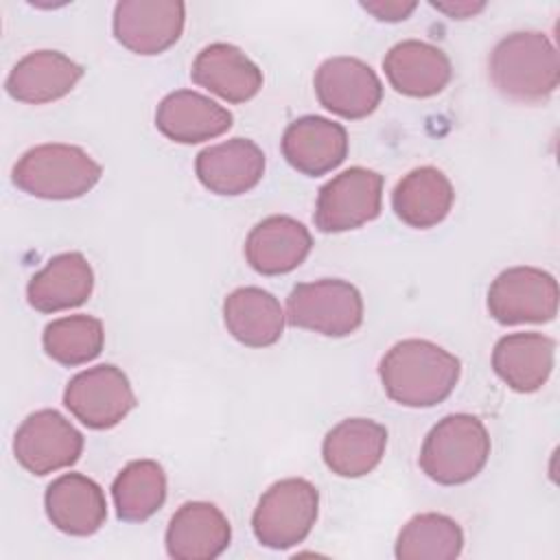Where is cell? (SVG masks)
Wrapping results in <instances>:
<instances>
[{
  "label": "cell",
  "mask_w": 560,
  "mask_h": 560,
  "mask_svg": "<svg viewBox=\"0 0 560 560\" xmlns=\"http://www.w3.org/2000/svg\"><path fill=\"white\" fill-rule=\"evenodd\" d=\"M459 372V359L427 339L394 343L378 365L385 394L405 407H433L446 400Z\"/></svg>",
  "instance_id": "cell-1"
},
{
  "label": "cell",
  "mask_w": 560,
  "mask_h": 560,
  "mask_svg": "<svg viewBox=\"0 0 560 560\" xmlns=\"http://www.w3.org/2000/svg\"><path fill=\"white\" fill-rule=\"evenodd\" d=\"M488 70L492 85L518 103L545 101L560 81L556 46L540 31H516L499 39Z\"/></svg>",
  "instance_id": "cell-2"
},
{
  "label": "cell",
  "mask_w": 560,
  "mask_h": 560,
  "mask_svg": "<svg viewBox=\"0 0 560 560\" xmlns=\"http://www.w3.org/2000/svg\"><path fill=\"white\" fill-rule=\"evenodd\" d=\"M490 457L486 424L470 413L444 416L424 438L422 472L442 486H459L481 472Z\"/></svg>",
  "instance_id": "cell-3"
},
{
  "label": "cell",
  "mask_w": 560,
  "mask_h": 560,
  "mask_svg": "<svg viewBox=\"0 0 560 560\" xmlns=\"http://www.w3.org/2000/svg\"><path fill=\"white\" fill-rule=\"evenodd\" d=\"M103 168L81 147L39 144L13 166V184L39 199H77L90 192Z\"/></svg>",
  "instance_id": "cell-4"
},
{
  "label": "cell",
  "mask_w": 560,
  "mask_h": 560,
  "mask_svg": "<svg viewBox=\"0 0 560 560\" xmlns=\"http://www.w3.org/2000/svg\"><path fill=\"white\" fill-rule=\"evenodd\" d=\"M317 508L319 492L311 481L302 477L280 479L269 486L254 510V536L269 549L295 547L311 534Z\"/></svg>",
  "instance_id": "cell-5"
},
{
  "label": "cell",
  "mask_w": 560,
  "mask_h": 560,
  "mask_svg": "<svg viewBox=\"0 0 560 560\" xmlns=\"http://www.w3.org/2000/svg\"><path fill=\"white\" fill-rule=\"evenodd\" d=\"M287 322L326 337H346L363 322L359 289L339 278L295 284L287 298Z\"/></svg>",
  "instance_id": "cell-6"
},
{
  "label": "cell",
  "mask_w": 560,
  "mask_h": 560,
  "mask_svg": "<svg viewBox=\"0 0 560 560\" xmlns=\"http://www.w3.org/2000/svg\"><path fill=\"white\" fill-rule=\"evenodd\" d=\"M383 175L350 166L319 188L313 221L319 232L335 234L361 228L381 214Z\"/></svg>",
  "instance_id": "cell-7"
},
{
  "label": "cell",
  "mask_w": 560,
  "mask_h": 560,
  "mask_svg": "<svg viewBox=\"0 0 560 560\" xmlns=\"http://www.w3.org/2000/svg\"><path fill=\"white\" fill-rule=\"evenodd\" d=\"M63 405L81 424L103 431L116 427L136 407V394L120 368L103 363L70 378Z\"/></svg>",
  "instance_id": "cell-8"
},
{
  "label": "cell",
  "mask_w": 560,
  "mask_h": 560,
  "mask_svg": "<svg viewBox=\"0 0 560 560\" xmlns=\"http://www.w3.org/2000/svg\"><path fill=\"white\" fill-rule=\"evenodd\" d=\"M488 311L505 326L551 322L558 313V282L538 267H510L492 280Z\"/></svg>",
  "instance_id": "cell-9"
},
{
  "label": "cell",
  "mask_w": 560,
  "mask_h": 560,
  "mask_svg": "<svg viewBox=\"0 0 560 560\" xmlns=\"http://www.w3.org/2000/svg\"><path fill=\"white\" fill-rule=\"evenodd\" d=\"M13 453L22 468L42 477L72 466L83 453V435L59 411L39 409L15 431Z\"/></svg>",
  "instance_id": "cell-10"
},
{
  "label": "cell",
  "mask_w": 560,
  "mask_h": 560,
  "mask_svg": "<svg viewBox=\"0 0 560 560\" xmlns=\"http://www.w3.org/2000/svg\"><path fill=\"white\" fill-rule=\"evenodd\" d=\"M313 85L319 105L346 120L370 116L383 98L381 79L357 57L326 59L317 68Z\"/></svg>",
  "instance_id": "cell-11"
},
{
  "label": "cell",
  "mask_w": 560,
  "mask_h": 560,
  "mask_svg": "<svg viewBox=\"0 0 560 560\" xmlns=\"http://www.w3.org/2000/svg\"><path fill=\"white\" fill-rule=\"evenodd\" d=\"M186 20L179 0H122L114 7V37L136 55H160L171 48Z\"/></svg>",
  "instance_id": "cell-12"
},
{
  "label": "cell",
  "mask_w": 560,
  "mask_h": 560,
  "mask_svg": "<svg viewBox=\"0 0 560 560\" xmlns=\"http://www.w3.org/2000/svg\"><path fill=\"white\" fill-rule=\"evenodd\" d=\"M282 155L302 175H326L346 160L348 131L324 116H302L284 129Z\"/></svg>",
  "instance_id": "cell-13"
},
{
  "label": "cell",
  "mask_w": 560,
  "mask_h": 560,
  "mask_svg": "<svg viewBox=\"0 0 560 560\" xmlns=\"http://www.w3.org/2000/svg\"><path fill=\"white\" fill-rule=\"evenodd\" d=\"M313 247V236L293 217L273 214L252 228L245 241L249 267L262 276L289 273L304 262Z\"/></svg>",
  "instance_id": "cell-14"
},
{
  "label": "cell",
  "mask_w": 560,
  "mask_h": 560,
  "mask_svg": "<svg viewBox=\"0 0 560 560\" xmlns=\"http://www.w3.org/2000/svg\"><path fill=\"white\" fill-rule=\"evenodd\" d=\"M232 538L230 521L208 501H188L166 527V551L175 560H212L219 558Z\"/></svg>",
  "instance_id": "cell-15"
},
{
  "label": "cell",
  "mask_w": 560,
  "mask_h": 560,
  "mask_svg": "<svg viewBox=\"0 0 560 560\" xmlns=\"http://www.w3.org/2000/svg\"><path fill=\"white\" fill-rule=\"evenodd\" d=\"M195 173L214 195H243L262 179L265 153L254 140L232 138L203 149L195 160Z\"/></svg>",
  "instance_id": "cell-16"
},
{
  "label": "cell",
  "mask_w": 560,
  "mask_h": 560,
  "mask_svg": "<svg viewBox=\"0 0 560 560\" xmlns=\"http://www.w3.org/2000/svg\"><path fill=\"white\" fill-rule=\"evenodd\" d=\"M383 70L396 92L413 98L440 94L453 77L446 52L420 39H405L392 46L383 59Z\"/></svg>",
  "instance_id": "cell-17"
},
{
  "label": "cell",
  "mask_w": 560,
  "mask_h": 560,
  "mask_svg": "<svg viewBox=\"0 0 560 560\" xmlns=\"http://www.w3.org/2000/svg\"><path fill=\"white\" fill-rule=\"evenodd\" d=\"M44 505L50 523L70 536H90L98 532L107 518L103 488L81 472L57 477L46 488Z\"/></svg>",
  "instance_id": "cell-18"
},
{
  "label": "cell",
  "mask_w": 560,
  "mask_h": 560,
  "mask_svg": "<svg viewBox=\"0 0 560 560\" xmlns=\"http://www.w3.org/2000/svg\"><path fill=\"white\" fill-rule=\"evenodd\" d=\"M83 68L59 50H33L24 55L7 77L11 98L28 105L52 103L72 92Z\"/></svg>",
  "instance_id": "cell-19"
},
{
  "label": "cell",
  "mask_w": 560,
  "mask_h": 560,
  "mask_svg": "<svg viewBox=\"0 0 560 560\" xmlns=\"http://www.w3.org/2000/svg\"><path fill=\"white\" fill-rule=\"evenodd\" d=\"M190 77L228 103H245L262 88V70L238 46L225 42L201 48Z\"/></svg>",
  "instance_id": "cell-20"
},
{
  "label": "cell",
  "mask_w": 560,
  "mask_h": 560,
  "mask_svg": "<svg viewBox=\"0 0 560 560\" xmlns=\"http://www.w3.org/2000/svg\"><path fill=\"white\" fill-rule=\"evenodd\" d=\"M155 127L173 142L197 144L225 133L232 127V114L199 92L177 90L160 101Z\"/></svg>",
  "instance_id": "cell-21"
},
{
  "label": "cell",
  "mask_w": 560,
  "mask_h": 560,
  "mask_svg": "<svg viewBox=\"0 0 560 560\" xmlns=\"http://www.w3.org/2000/svg\"><path fill=\"white\" fill-rule=\"evenodd\" d=\"M387 446V429L370 418H346L332 427L322 444L326 466L339 477H363L372 472Z\"/></svg>",
  "instance_id": "cell-22"
},
{
  "label": "cell",
  "mask_w": 560,
  "mask_h": 560,
  "mask_svg": "<svg viewBox=\"0 0 560 560\" xmlns=\"http://www.w3.org/2000/svg\"><path fill=\"white\" fill-rule=\"evenodd\" d=\"M556 341L542 332H512L497 341L492 368L514 392L529 394L540 389L553 370Z\"/></svg>",
  "instance_id": "cell-23"
},
{
  "label": "cell",
  "mask_w": 560,
  "mask_h": 560,
  "mask_svg": "<svg viewBox=\"0 0 560 560\" xmlns=\"http://www.w3.org/2000/svg\"><path fill=\"white\" fill-rule=\"evenodd\" d=\"M94 289V271L81 252H66L46 262L28 287V304L39 313H57L81 306Z\"/></svg>",
  "instance_id": "cell-24"
},
{
  "label": "cell",
  "mask_w": 560,
  "mask_h": 560,
  "mask_svg": "<svg viewBox=\"0 0 560 560\" xmlns=\"http://www.w3.org/2000/svg\"><path fill=\"white\" fill-rule=\"evenodd\" d=\"M455 192L451 179L435 166L409 171L392 192L396 217L416 230H427L446 219Z\"/></svg>",
  "instance_id": "cell-25"
},
{
  "label": "cell",
  "mask_w": 560,
  "mask_h": 560,
  "mask_svg": "<svg viewBox=\"0 0 560 560\" xmlns=\"http://www.w3.org/2000/svg\"><path fill=\"white\" fill-rule=\"evenodd\" d=\"M228 332L249 348L273 346L284 330V313L269 291L260 287L234 289L223 302Z\"/></svg>",
  "instance_id": "cell-26"
},
{
  "label": "cell",
  "mask_w": 560,
  "mask_h": 560,
  "mask_svg": "<svg viewBox=\"0 0 560 560\" xmlns=\"http://www.w3.org/2000/svg\"><path fill=\"white\" fill-rule=\"evenodd\" d=\"M112 497L118 518L142 523L153 516L166 499L164 468L153 459L129 462L112 483Z\"/></svg>",
  "instance_id": "cell-27"
},
{
  "label": "cell",
  "mask_w": 560,
  "mask_h": 560,
  "mask_svg": "<svg viewBox=\"0 0 560 560\" xmlns=\"http://www.w3.org/2000/svg\"><path fill=\"white\" fill-rule=\"evenodd\" d=\"M464 532L446 514L427 512L407 521L396 540L398 560H453L462 553Z\"/></svg>",
  "instance_id": "cell-28"
},
{
  "label": "cell",
  "mask_w": 560,
  "mask_h": 560,
  "mask_svg": "<svg viewBox=\"0 0 560 560\" xmlns=\"http://www.w3.org/2000/svg\"><path fill=\"white\" fill-rule=\"evenodd\" d=\"M42 343L46 354L61 365H81L96 359L105 343L103 322L92 315H68L44 328Z\"/></svg>",
  "instance_id": "cell-29"
},
{
  "label": "cell",
  "mask_w": 560,
  "mask_h": 560,
  "mask_svg": "<svg viewBox=\"0 0 560 560\" xmlns=\"http://www.w3.org/2000/svg\"><path fill=\"white\" fill-rule=\"evenodd\" d=\"M361 7L372 13L376 20L381 22H400L407 20L413 9L416 2H405V0H372V2H361Z\"/></svg>",
  "instance_id": "cell-30"
},
{
  "label": "cell",
  "mask_w": 560,
  "mask_h": 560,
  "mask_svg": "<svg viewBox=\"0 0 560 560\" xmlns=\"http://www.w3.org/2000/svg\"><path fill=\"white\" fill-rule=\"evenodd\" d=\"M431 7H435L438 11L446 13L453 20H466L477 15L479 11H483L486 2H470V0H459V2H431Z\"/></svg>",
  "instance_id": "cell-31"
}]
</instances>
